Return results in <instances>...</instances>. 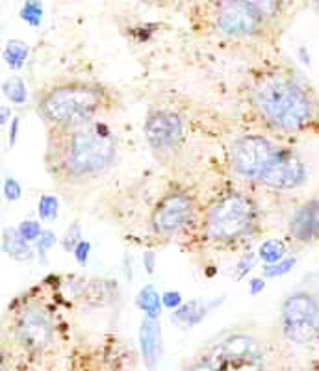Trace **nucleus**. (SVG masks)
Wrapping results in <instances>:
<instances>
[{"instance_id":"obj_5","label":"nucleus","mask_w":319,"mask_h":371,"mask_svg":"<svg viewBox=\"0 0 319 371\" xmlns=\"http://www.w3.org/2000/svg\"><path fill=\"white\" fill-rule=\"evenodd\" d=\"M13 340L30 354L45 353L54 341V319L37 301H26L15 310L12 321Z\"/></svg>"},{"instance_id":"obj_13","label":"nucleus","mask_w":319,"mask_h":371,"mask_svg":"<svg viewBox=\"0 0 319 371\" xmlns=\"http://www.w3.org/2000/svg\"><path fill=\"white\" fill-rule=\"evenodd\" d=\"M289 236L297 241L308 243L319 238V201H310L291 214L288 225Z\"/></svg>"},{"instance_id":"obj_23","label":"nucleus","mask_w":319,"mask_h":371,"mask_svg":"<svg viewBox=\"0 0 319 371\" xmlns=\"http://www.w3.org/2000/svg\"><path fill=\"white\" fill-rule=\"evenodd\" d=\"M21 19L30 26H39L43 21V4L41 0H26L21 8Z\"/></svg>"},{"instance_id":"obj_29","label":"nucleus","mask_w":319,"mask_h":371,"mask_svg":"<svg viewBox=\"0 0 319 371\" xmlns=\"http://www.w3.org/2000/svg\"><path fill=\"white\" fill-rule=\"evenodd\" d=\"M182 371H219V370H217V365L214 364L208 357H197V359L189 360V362L184 365V370Z\"/></svg>"},{"instance_id":"obj_17","label":"nucleus","mask_w":319,"mask_h":371,"mask_svg":"<svg viewBox=\"0 0 319 371\" xmlns=\"http://www.w3.org/2000/svg\"><path fill=\"white\" fill-rule=\"evenodd\" d=\"M243 2L253 8L254 13L264 23H271V21L280 17L288 6V0H243Z\"/></svg>"},{"instance_id":"obj_37","label":"nucleus","mask_w":319,"mask_h":371,"mask_svg":"<svg viewBox=\"0 0 319 371\" xmlns=\"http://www.w3.org/2000/svg\"><path fill=\"white\" fill-rule=\"evenodd\" d=\"M12 117V110L8 106H0V126H4Z\"/></svg>"},{"instance_id":"obj_28","label":"nucleus","mask_w":319,"mask_h":371,"mask_svg":"<svg viewBox=\"0 0 319 371\" xmlns=\"http://www.w3.org/2000/svg\"><path fill=\"white\" fill-rule=\"evenodd\" d=\"M80 241H82L80 240V225L79 223H72L65 236H63V240H61V245H63V249H65L67 252H71L74 247L79 245Z\"/></svg>"},{"instance_id":"obj_38","label":"nucleus","mask_w":319,"mask_h":371,"mask_svg":"<svg viewBox=\"0 0 319 371\" xmlns=\"http://www.w3.org/2000/svg\"><path fill=\"white\" fill-rule=\"evenodd\" d=\"M143 2H147V4H156V6H160V4H165V2H169V0H143Z\"/></svg>"},{"instance_id":"obj_32","label":"nucleus","mask_w":319,"mask_h":371,"mask_svg":"<svg viewBox=\"0 0 319 371\" xmlns=\"http://www.w3.org/2000/svg\"><path fill=\"white\" fill-rule=\"evenodd\" d=\"M162 305L171 308V310H175V308H178L182 305V295L178 292H165L162 295Z\"/></svg>"},{"instance_id":"obj_3","label":"nucleus","mask_w":319,"mask_h":371,"mask_svg":"<svg viewBox=\"0 0 319 371\" xmlns=\"http://www.w3.org/2000/svg\"><path fill=\"white\" fill-rule=\"evenodd\" d=\"M253 104L260 117L278 132H301L316 117L312 93L286 74L260 80L253 90Z\"/></svg>"},{"instance_id":"obj_7","label":"nucleus","mask_w":319,"mask_h":371,"mask_svg":"<svg viewBox=\"0 0 319 371\" xmlns=\"http://www.w3.org/2000/svg\"><path fill=\"white\" fill-rule=\"evenodd\" d=\"M208 359L219 371H264V349L245 332H232L217 341Z\"/></svg>"},{"instance_id":"obj_12","label":"nucleus","mask_w":319,"mask_h":371,"mask_svg":"<svg viewBox=\"0 0 319 371\" xmlns=\"http://www.w3.org/2000/svg\"><path fill=\"white\" fill-rule=\"evenodd\" d=\"M305 177H307V169L299 156L289 150H277L258 180L271 190L288 192L301 186L305 182Z\"/></svg>"},{"instance_id":"obj_20","label":"nucleus","mask_w":319,"mask_h":371,"mask_svg":"<svg viewBox=\"0 0 319 371\" xmlns=\"http://www.w3.org/2000/svg\"><path fill=\"white\" fill-rule=\"evenodd\" d=\"M2 93H4L6 99H10L13 104H24L26 99H28L26 86H24L23 78H19V77L8 78L6 82L2 84Z\"/></svg>"},{"instance_id":"obj_16","label":"nucleus","mask_w":319,"mask_h":371,"mask_svg":"<svg viewBox=\"0 0 319 371\" xmlns=\"http://www.w3.org/2000/svg\"><path fill=\"white\" fill-rule=\"evenodd\" d=\"M206 312H208V308H206L203 301H189L186 305H181L178 308H175V312H173V321L182 325V327H193V325L199 323L200 319L206 316Z\"/></svg>"},{"instance_id":"obj_15","label":"nucleus","mask_w":319,"mask_h":371,"mask_svg":"<svg viewBox=\"0 0 319 371\" xmlns=\"http://www.w3.org/2000/svg\"><path fill=\"white\" fill-rule=\"evenodd\" d=\"M2 247L15 260H30L32 254H34L30 245H28V241L17 232V228H6L4 230V234H2Z\"/></svg>"},{"instance_id":"obj_30","label":"nucleus","mask_w":319,"mask_h":371,"mask_svg":"<svg viewBox=\"0 0 319 371\" xmlns=\"http://www.w3.org/2000/svg\"><path fill=\"white\" fill-rule=\"evenodd\" d=\"M21 195H23V188H21L17 180L12 179V177L4 180V197H6V201L15 203V201L21 199Z\"/></svg>"},{"instance_id":"obj_11","label":"nucleus","mask_w":319,"mask_h":371,"mask_svg":"<svg viewBox=\"0 0 319 371\" xmlns=\"http://www.w3.org/2000/svg\"><path fill=\"white\" fill-rule=\"evenodd\" d=\"M216 24L223 36L243 39L260 34L265 23L243 0H219Z\"/></svg>"},{"instance_id":"obj_18","label":"nucleus","mask_w":319,"mask_h":371,"mask_svg":"<svg viewBox=\"0 0 319 371\" xmlns=\"http://www.w3.org/2000/svg\"><path fill=\"white\" fill-rule=\"evenodd\" d=\"M28 54H30V47L26 43L21 41V39H12V41L6 43L2 58H4L10 69L19 71V69H23V66L28 60Z\"/></svg>"},{"instance_id":"obj_10","label":"nucleus","mask_w":319,"mask_h":371,"mask_svg":"<svg viewBox=\"0 0 319 371\" xmlns=\"http://www.w3.org/2000/svg\"><path fill=\"white\" fill-rule=\"evenodd\" d=\"M145 138L151 149L160 154H173L184 143V123L171 110L151 112L145 121Z\"/></svg>"},{"instance_id":"obj_2","label":"nucleus","mask_w":319,"mask_h":371,"mask_svg":"<svg viewBox=\"0 0 319 371\" xmlns=\"http://www.w3.org/2000/svg\"><path fill=\"white\" fill-rule=\"evenodd\" d=\"M117 106V97L99 82L67 80L47 88L37 101V114L48 126H72L96 121Z\"/></svg>"},{"instance_id":"obj_8","label":"nucleus","mask_w":319,"mask_h":371,"mask_svg":"<svg viewBox=\"0 0 319 371\" xmlns=\"http://www.w3.org/2000/svg\"><path fill=\"white\" fill-rule=\"evenodd\" d=\"M195 212V199L189 193L184 190H169L152 210V232L160 238H173L193 221Z\"/></svg>"},{"instance_id":"obj_26","label":"nucleus","mask_w":319,"mask_h":371,"mask_svg":"<svg viewBox=\"0 0 319 371\" xmlns=\"http://www.w3.org/2000/svg\"><path fill=\"white\" fill-rule=\"evenodd\" d=\"M37 252H39V258L41 262H47V252L56 245V236L52 230H43L41 236L37 238Z\"/></svg>"},{"instance_id":"obj_36","label":"nucleus","mask_w":319,"mask_h":371,"mask_svg":"<svg viewBox=\"0 0 319 371\" xmlns=\"http://www.w3.org/2000/svg\"><path fill=\"white\" fill-rule=\"evenodd\" d=\"M251 268H253V254H249V257H245V258H243V260H241V263H240V275L241 277L245 275V273H247V271L251 270Z\"/></svg>"},{"instance_id":"obj_6","label":"nucleus","mask_w":319,"mask_h":371,"mask_svg":"<svg viewBox=\"0 0 319 371\" xmlns=\"http://www.w3.org/2000/svg\"><path fill=\"white\" fill-rule=\"evenodd\" d=\"M284 338L297 345L310 343L319 336V297L308 292L288 295L280 308Z\"/></svg>"},{"instance_id":"obj_25","label":"nucleus","mask_w":319,"mask_h":371,"mask_svg":"<svg viewBox=\"0 0 319 371\" xmlns=\"http://www.w3.org/2000/svg\"><path fill=\"white\" fill-rule=\"evenodd\" d=\"M294 265H296V258H282V260H278V262L275 263H265L264 275L271 277V279L282 277L294 270Z\"/></svg>"},{"instance_id":"obj_34","label":"nucleus","mask_w":319,"mask_h":371,"mask_svg":"<svg viewBox=\"0 0 319 371\" xmlns=\"http://www.w3.org/2000/svg\"><path fill=\"white\" fill-rule=\"evenodd\" d=\"M154 258H156V254H154L152 251L145 252L143 263H145V270H147V273H152V271H154Z\"/></svg>"},{"instance_id":"obj_31","label":"nucleus","mask_w":319,"mask_h":371,"mask_svg":"<svg viewBox=\"0 0 319 371\" xmlns=\"http://www.w3.org/2000/svg\"><path fill=\"white\" fill-rule=\"evenodd\" d=\"M90 251H91V243L90 241H84V240L80 241L79 245L72 249V252H74V258H76V260H79V263H82V265H84V263H88Z\"/></svg>"},{"instance_id":"obj_1","label":"nucleus","mask_w":319,"mask_h":371,"mask_svg":"<svg viewBox=\"0 0 319 371\" xmlns=\"http://www.w3.org/2000/svg\"><path fill=\"white\" fill-rule=\"evenodd\" d=\"M117 158L114 132L99 121L50 126L45 163L58 184L80 186L104 174Z\"/></svg>"},{"instance_id":"obj_33","label":"nucleus","mask_w":319,"mask_h":371,"mask_svg":"<svg viewBox=\"0 0 319 371\" xmlns=\"http://www.w3.org/2000/svg\"><path fill=\"white\" fill-rule=\"evenodd\" d=\"M249 288H251V294L253 295L260 294V292H264V288H265L264 279H253V281L249 282Z\"/></svg>"},{"instance_id":"obj_27","label":"nucleus","mask_w":319,"mask_h":371,"mask_svg":"<svg viewBox=\"0 0 319 371\" xmlns=\"http://www.w3.org/2000/svg\"><path fill=\"white\" fill-rule=\"evenodd\" d=\"M17 232L23 236L24 240L28 241H37V238L41 236V225L37 221H32V219H28V221H23L21 225L17 227Z\"/></svg>"},{"instance_id":"obj_39","label":"nucleus","mask_w":319,"mask_h":371,"mask_svg":"<svg viewBox=\"0 0 319 371\" xmlns=\"http://www.w3.org/2000/svg\"><path fill=\"white\" fill-rule=\"evenodd\" d=\"M313 2H316V6L319 8V0H313Z\"/></svg>"},{"instance_id":"obj_14","label":"nucleus","mask_w":319,"mask_h":371,"mask_svg":"<svg viewBox=\"0 0 319 371\" xmlns=\"http://www.w3.org/2000/svg\"><path fill=\"white\" fill-rule=\"evenodd\" d=\"M139 348H141L145 365L149 370H154L162 354V327L154 317L145 316L143 323L139 327Z\"/></svg>"},{"instance_id":"obj_35","label":"nucleus","mask_w":319,"mask_h":371,"mask_svg":"<svg viewBox=\"0 0 319 371\" xmlns=\"http://www.w3.org/2000/svg\"><path fill=\"white\" fill-rule=\"evenodd\" d=\"M19 117H13L12 119V128H10V145H15L17 141V132H19Z\"/></svg>"},{"instance_id":"obj_24","label":"nucleus","mask_w":319,"mask_h":371,"mask_svg":"<svg viewBox=\"0 0 319 371\" xmlns=\"http://www.w3.org/2000/svg\"><path fill=\"white\" fill-rule=\"evenodd\" d=\"M58 210H60V201L54 195H43L39 199L37 212H39V217H41L43 221H54L56 217H58Z\"/></svg>"},{"instance_id":"obj_4","label":"nucleus","mask_w":319,"mask_h":371,"mask_svg":"<svg viewBox=\"0 0 319 371\" xmlns=\"http://www.w3.org/2000/svg\"><path fill=\"white\" fill-rule=\"evenodd\" d=\"M258 221V208L243 193H227L206 212L203 230L210 241L232 243L253 234Z\"/></svg>"},{"instance_id":"obj_9","label":"nucleus","mask_w":319,"mask_h":371,"mask_svg":"<svg viewBox=\"0 0 319 371\" xmlns=\"http://www.w3.org/2000/svg\"><path fill=\"white\" fill-rule=\"evenodd\" d=\"M277 149L262 136H243L232 143L230 163L241 179H258Z\"/></svg>"},{"instance_id":"obj_22","label":"nucleus","mask_w":319,"mask_h":371,"mask_svg":"<svg viewBox=\"0 0 319 371\" xmlns=\"http://www.w3.org/2000/svg\"><path fill=\"white\" fill-rule=\"evenodd\" d=\"M13 343L12 336L0 325V371H12Z\"/></svg>"},{"instance_id":"obj_21","label":"nucleus","mask_w":319,"mask_h":371,"mask_svg":"<svg viewBox=\"0 0 319 371\" xmlns=\"http://www.w3.org/2000/svg\"><path fill=\"white\" fill-rule=\"evenodd\" d=\"M286 254V247L282 241L278 240H267L264 241L258 249V257L264 260L265 263H275L278 260H282Z\"/></svg>"},{"instance_id":"obj_19","label":"nucleus","mask_w":319,"mask_h":371,"mask_svg":"<svg viewBox=\"0 0 319 371\" xmlns=\"http://www.w3.org/2000/svg\"><path fill=\"white\" fill-rule=\"evenodd\" d=\"M138 306L145 312L147 317H154L158 319L160 317V312H162V299L160 295L154 290V286H145L141 292L138 294V299H136Z\"/></svg>"}]
</instances>
